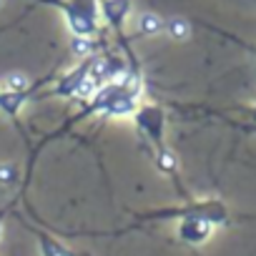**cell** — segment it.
Masks as SVG:
<instances>
[{"instance_id":"cell-1","label":"cell","mask_w":256,"mask_h":256,"mask_svg":"<svg viewBox=\"0 0 256 256\" xmlns=\"http://www.w3.org/2000/svg\"><path fill=\"white\" fill-rule=\"evenodd\" d=\"M136 123L138 128L148 136V141L156 144V151L166 148L164 146V110L156 106H138L136 110Z\"/></svg>"},{"instance_id":"cell-2","label":"cell","mask_w":256,"mask_h":256,"mask_svg":"<svg viewBox=\"0 0 256 256\" xmlns=\"http://www.w3.org/2000/svg\"><path fill=\"white\" fill-rule=\"evenodd\" d=\"M214 226H216V224L208 221V218H204V216H184L181 224H178V236H181L186 244L198 246V244H206V241L211 238Z\"/></svg>"},{"instance_id":"cell-3","label":"cell","mask_w":256,"mask_h":256,"mask_svg":"<svg viewBox=\"0 0 256 256\" xmlns=\"http://www.w3.org/2000/svg\"><path fill=\"white\" fill-rule=\"evenodd\" d=\"M93 63H96V56H88V58H86V63L76 66V68H73V70H70V73H68V76H66V78H63V80H60V83H58V86H56L50 93H53V96H76L78 83H80V80H83V78L90 73Z\"/></svg>"},{"instance_id":"cell-4","label":"cell","mask_w":256,"mask_h":256,"mask_svg":"<svg viewBox=\"0 0 256 256\" xmlns=\"http://www.w3.org/2000/svg\"><path fill=\"white\" fill-rule=\"evenodd\" d=\"M128 6H131L128 0H103V16L116 30H120V20L126 18Z\"/></svg>"},{"instance_id":"cell-5","label":"cell","mask_w":256,"mask_h":256,"mask_svg":"<svg viewBox=\"0 0 256 256\" xmlns=\"http://www.w3.org/2000/svg\"><path fill=\"white\" fill-rule=\"evenodd\" d=\"M28 90H8V93H0V108H3V113H8L10 118L18 116L20 106L28 100Z\"/></svg>"},{"instance_id":"cell-6","label":"cell","mask_w":256,"mask_h":256,"mask_svg":"<svg viewBox=\"0 0 256 256\" xmlns=\"http://www.w3.org/2000/svg\"><path fill=\"white\" fill-rule=\"evenodd\" d=\"M36 236H38V244H40L43 256H76L70 248H66L63 244H58L56 238H50L46 231H36Z\"/></svg>"},{"instance_id":"cell-7","label":"cell","mask_w":256,"mask_h":256,"mask_svg":"<svg viewBox=\"0 0 256 256\" xmlns=\"http://www.w3.org/2000/svg\"><path fill=\"white\" fill-rule=\"evenodd\" d=\"M161 30H164V20H161L156 13L146 10V13L138 16V33H141V36L151 38V36H158Z\"/></svg>"},{"instance_id":"cell-8","label":"cell","mask_w":256,"mask_h":256,"mask_svg":"<svg viewBox=\"0 0 256 256\" xmlns=\"http://www.w3.org/2000/svg\"><path fill=\"white\" fill-rule=\"evenodd\" d=\"M166 33L174 40H186L188 33H191V28H188V23L184 18H171V20H166Z\"/></svg>"},{"instance_id":"cell-9","label":"cell","mask_w":256,"mask_h":256,"mask_svg":"<svg viewBox=\"0 0 256 256\" xmlns=\"http://www.w3.org/2000/svg\"><path fill=\"white\" fill-rule=\"evenodd\" d=\"M70 50H73L76 56H80V58H88V56L96 53V43L90 40V36H76V38L70 40Z\"/></svg>"},{"instance_id":"cell-10","label":"cell","mask_w":256,"mask_h":256,"mask_svg":"<svg viewBox=\"0 0 256 256\" xmlns=\"http://www.w3.org/2000/svg\"><path fill=\"white\" fill-rule=\"evenodd\" d=\"M96 90H98V78L88 73V76H86V78L78 83L76 96H78V98H93V96H96Z\"/></svg>"},{"instance_id":"cell-11","label":"cell","mask_w":256,"mask_h":256,"mask_svg":"<svg viewBox=\"0 0 256 256\" xmlns=\"http://www.w3.org/2000/svg\"><path fill=\"white\" fill-rule=\"evenodd\" d=\"M156 164H158V168H161L164 174H174V171H176V158H174V154H171L168 148L156 151Z\"/></svg>"},{"instance_id":"cell-12","label":"cell","mask_w":256,"mask_h":256,"mask_svg":"<svg viewBox=\"0 0 256 256\" xmlns=\"http://www.w3.org/2000/svg\"><path fill=\"white\" fill-rule=\"evenodd\" d=\"M6 86H8V90H28V76L20 70H13V73H8Z\"/></svg>"},{"instance_id":"cell-13","label":"cell","mask_w":256,"mask_h":256,"mask_svg":"<svg viewBox=\"0 0 256 256\" xmlns=\"http://www.w3.org/2000/svg\"><path fill=\"white\" fill-rule=\"evenodd\" d=\"M16 178H18V168H16L13 164H0V184L10 186Z\"/></svg>"},{"instance_id":"cell-14","label":"cell","mask_w":256,"mask_h":256,"mask_svg":"<svg viewBox=\"0 0 256 256\" xmlns=\"http://www.w3.org/2000/svg\"><path fill=\"white\" fill-rule=\"evenodd\" d=\"M3 3H6V0H0V6H3Z\"/></svg>"},{"instance_id":"cell-15","label":"cell","mask_w":256,"mask_h":256,"mask_svg":"<svg viewBox=\"0 0 256 256\" xmlns=\"http://www.w3.org/2000/svg\"><path fill=\"white\" fill-rule=\"evenodd\" d=\"M254 118H256V110H254Z\"/></svg>"},{"instance_id":"cell-16","label":"cell","mask_w":256,"mask_h":256,"mask_svg":"<svg viewBox=\"0 0 256 256\" xmlns=\"http://www.w3.org/2000/svg\"><path fill=\"white\" fill-rule=\"evenodd\" d=\"M0 234H3V228H0Z\"/></svg>"}]
</instances>
